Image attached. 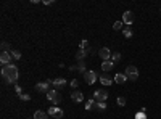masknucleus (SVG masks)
Here are the masks:
<instances>
[{"label":"nucleus","mask_w":161,"mask_h":119,"mask_svg":"<svg viewBox=\"0 0 161 119\" xmlns=\"http://www.w3.org/2000/svg\"><path fill=\"white\" fill-rule=\"evenodd\" d=\"M2 77H5V81L8 84H15L18 82V77H19V71H18V66L16 65H6L2 68Z\"/></svg>","instance_id":"obj_1"},{"label":"nucleus","mask_w":161,"mask_h":119,"mask_svg":"<svg viewBox=\"0 0 161 119\" xmlns=\"http://www.w3.org/2000/svg\"><path fill=\"white\" fill-rule=\"evenodd\" d=\"M47 100L52 101L53 106H57V105L61 101V97L58 95V90H55V89H50V90H48V92H47Z\"/></svg>","instance_id":"obj_2"},{"label":"nucleus","mask_w":161,"mask_h":119,"mask_svg":"<svg viewBox=\"0 0 161 119\" xmlns=\"http://www.w3.org/2000/svg\"><path fill=\"white\" fill-rule=\"evenodd\" d=\"M126 76H127V79H131V81H137L139 79V69H137V66L129 65L127 68H126Z\"/></svg>","instance_id":"obj_3"},{"label":"nucleus","mask_w":161,"mask_h":119,"mask_svg":"<svg viewBox=\"0 0 161 119\" xmlns=\"http://www.w3.org/2000/svg\"><path fill=\"white\" fill-rule=\"evenodd\" d=\"M97 79H99V74H97L95 71H87L86 74H84V81H86L87 85H92V84H95Z\"/></svg>","instance_id":"obj_4"},{"label":"nucleus","mask_w":161,"mask_h":119,"mask_svg":"<svg viewBox=\"0 0 161 119\" xmlns=\"http://www.w3.org/2000/svg\"><path fill=\"white\" fill-rule=\"evenodd\" d=\"M50 85H52V81H45V82H39L36 84V90L40 93H47L50 90Z\"/></svg>","instance_id":"obj_5"},{"label":"nucleus","mask_w":161,"mask_h":119,"mask_svg":"<svg viewBox=\"0 0 161 119\" xmlns=\"http://www.w3.org/2000/svg\"><path fill=\"white\" fill-rule=\"evenodd\" d=\"M48 116H53L55 119H61L65 116V113H63V109L58 106H50L48 108Z\"/></svg>","instance_id":"obj_6"},{"label":"nucleus","mask_w":161,"mask_h":119,"mask_svg":"<svg viewBox=\"0 0 161 119\" xmlns=\"http://www.w3.org/2000/svg\"><path fill=\"white\" fill-rule=\"evenodd\" d=\"M111 50L108 47H102L100 50H99V57L102 58V61H108V60H111Z\"/></svg>","instance_id":"obj_7"},{"label":"nucleus","mask_w":161,"mask_h":119,"mask_svg":"<svg viewBox=\"0 0 161 119\" xmlns=\"http://www.w3.org/2000/svg\"><path fill=\"white\" fill-rule=\"evenodd\" d=\"M94 98H95V101H107V98H108V92L107 90H95L94 92Z\"/></svg>","instance_id":"obj_8"},{"label":"nucleus","mask_w":161,"mask_h":119,"mask_svg":"<svg viewBox=\"0 0 161 119\" xmlns=\"http://www.w3.org/2000/svg\"><path fill=\"white\" fill-rule=\"evenodd\" d=\"M52 85H53L55 90H60V89H63L66 85V79L65 77H57V79L52 81Z\"/></svg>","instance_id":"obj_9"},{"label":"nucleus","mask_w":161,"mask_h":119,"mask_svg":"<svg viewBox=\"0 0 161 119\" xmlns=\"http://www.w3.org/2000/svg\"><path fill=\"white\" fill-rule=\"evenodd\" d=\"M11 53L10 52H2V55H0V63H2L3 66H6V65H10L11 63Z\"/></svg>","instance_id":"obj_10"},{"label":"nucleus","mask_w":161,"mask_h":119,"mask_svg":"<svg viewBox=\"0 0 161 119\" xmlns=\"http://www.w3.org/2000/svg\"><path fill=\"white\" fill-rule=\"evenodd\" d=\"M123 23L126 26H129V24L134 23V15H132V11H124L123 13Z\"/></svg>","instance_id":"obj_11"},{"label":"nucleus","mask_w":161,"mask_h":119,"mask_svg":"<svg viewBox=\"0 0 161 119\" xmlns=\"http://www.w3.org/2000/svg\"><path fill=\"white\" fill-rule=\"evenodd\" d=\"M71 98L76 103H81V101H84V93L79 92V90H73V92H71Z\"/></svg>","instance_id":"obj_12"},{"label":"nucleus","mask_w":161,"mask_h":119,"mask_svg":"<svg viewBox=\"0 0 161 119\" xmlns=\"http://www.w3.org/2000/svg\"><path fill=\"white\" fill-rule=\"evenodd\" d=\"M99 79H100V84H102V85H105V87H108V85H111V84H113V79H111L108 74H103V76H100Z\"/></svg>","instance_id":"obj_13"},{"label":"nucleus","mask_w":161,"mask_h":119,"mask_svg":"<svg viewBox=\"0 0 161 119\" xmlns=\"http://www.w3.org/2000/svg\"><path fill=\"white\" fill-rule=\"evenodd\" d=\"M113 79H115V82H116V84H119V85H123V84H126V81H127V76H126V74H123V73H118Z\"/></svg>","instance_id":"obj_14"},{"label":"nucleus","mask_w":161,"mask_h":119,"mask_svg":"<svg viewBox=\"0 0 161 119\" xmlns=\"http://www.w3.org/2000/svg\"><path fill=\"white\" fill-rule=\"evenodd\" d=\"M113 66H115V63L111 61V60H108V61H103V63H102V69H103L105 73L111 71V69H113Z\"/></svg>","instance_id":"obj_15"},{"label":"nucleus","mask_w":161,"mask_h":119,"mask_svg":"<svg viewBox=\"0 0 161 119\" xmlns=\"http://www.w3.org/2000/svg\"><path fill=\"white\" fill-rule=\"evenodd\" d=\"M86 109H87V111H90V109H99L95 98H90V100H87V103H86Z\"/></svg>","instance_id":"obj_16"},{"label":"nucleus","mask_w":161,"mask_h":119,"mask_svg":"<svg viewBox=\"0 0 161 119\" xmlns=\"http://www.w3.org/2000/svg\"><path fill=\"white\" fill-rule=\"evenodd\" d=\"M34 119H48V113H45V111H42V109H37L36 113H34Z\"/></svg>","instance_id":"obj_17"},{"label":"nucleus","mask_w":161,"mask_h":119,"mask_svg":"<svg viewBox=\"0 0 161 119\" xmlns=\"http://www.w3.org/2000/svg\"><path fill=\"white\" fill-rule=\"evenodd\" d=\"M87 50H81V48H79V50L78 52H76V60H78V61H84V58H86L87 57Z\"/></svg>","instance_id":"obj_18"},{"label":"nucleus","mask_w":161,"mask_h":119,"mask_svg":"<svg viewBox=\"0 0 161 119\" xmlns=\"http://www.w3.org/2000/svg\"><path fill=\"white\" fill-rule=\"evenodd\" d=\"M121 58H123V57H121V53H119V52H113V55H111V61H113L115 65H116V63H119Z\"/></svg>","instance_id":"obj_19"},{"label":"nucleus","mask_w":161,"mask_h":119,"mask_svg":"<svg viewBox=\"0 0 161 119\" xmlns=\"http://www.w3.org/2000/svg\"><path fill=\"white\" fill-rule=\"evenodd\" d=\"M78 71L82 73V74H86V73H87V69H86V63H84V61H79V63H78Z\"/></svg>","instance_id":"obj_20"},{"label":"nucleus","mask_w":161,"mask_h":119,"mask_svg":"<svg viewBox=\"0 0 161 119\" xmlns=\"http://www.w3.org/2000/svg\"><path fill=\"white\" fill-rule=\"evenodd\" d=\"M123 34H124L126 39H129V37H132V29H131L129 26H126L124 29H123Z\"/></svg>","instance_id":"obj_21"},{"label":"nucleus","mask_w":161,"mask_h":119,"mask_svg":"<svg viewBox=\"0 0 161 119\" xmlns=\"http://www.w3.org/2000/svg\"><path fill=\"white\" fill-rule=\"evenodd\" d=\"M79 48H81V50H87V52H89V50H90V45H89V42H87V40H82L81 44H79Z\"/></svg>","instance_id":"obj_22"},{"label":"nucleus","mask_w":161,"mask_h":119,"mask_svg":"<svg viewBox=\"0 0 161 119\" xmlns=\"http://www.w3.org/2000/svg\"><path fill=\"white\" fill-rule=\"evenodd\" d=\"M123 26H124L123 21H116V23L113 24V29H115V31H121V29H123Z\"/></svg>","instance_id":"obj_23"},{"label":"nucleus","mask_w":161,"mask_h":119,"mask_svg":"<svg viewBox=\"0 0 161 119\" xmlns=\"http://www.w3.org/2000/svg\"><path fill=\"white\" fill-rule=\"evenodd\" d=\"M10 53H11V58L13 60H19L21 58V52H18V50H11Z\"/></svg>","instance_id":"obj_24"},{"label":"nucleus","mask_w":161,"mask_h":119,"mask_svg":"<svg viewBox=\"0 0 161 119\" xmlns=\"http://www.w3.org/2000/svg\"><path fill=\"white\" fill-rule=\"evenodd\" d=\"M116 103L119 105V106H126V103H127V101H126V98H124V97H118Z\"/></svg>","instance_id":"obj_25"},{"label":"nucleus","mask_w":161,"mask_h":119,"mask_svg":"<svg viewBox=\"0 0 161 119\" xmlns=\"http://www.w3.org/2000/svg\"><path fill=\"white\" fill-rule=\"evenodd\" d=\"M19 98L23 100V101H29V100H31V95H29V93H23V95L19 97Z\"/></svg>","instance_id":"obj_26"},{"label":"nucleus","mask_w":161,"mask_h":119,"mask_svg":"<svg viewBox=\"0 0 161 119\" xmlns=\"http://www.w3.org/2000/svg\"><path fill=\"white\" fill-rule=\"evenodd\" d=\"M97 106H99V109H107V103L105 101H97Z\"/></svg>","instance_id":"obj_27"},{"label":"nucleus","mask_w":161,"mask_h":119,"mask_svg":"<svg viewBox=\"0 0 161 119\" xmlns=\"http://www.w3.org/2000/svg\"><path fill=\"white\" fill-rule=\"evenodd\" d=\"M135 119H147V114L143 113V111H140V113L135 114Z\"/></svg>","instance_id":"obj_28"},{"label":"nucleus","mask_w":161,"mask_h":119,"mask_svg":"<svg viewBox=\"0 0 161 119\" xmlns=\"http://www.w3.org/2000/svg\"><path fill=\"white\" fill-rule=\"evenodd\" d=\"M15 92H16L18 97H21V95H23V89H21L19 85H15Z\"/></svg>","instance_id":"obj_29"},{"label":"nucleus","mask_w":161,"mask_h":119,"mask_svg":"<svg viewBox=\"0 0 161 119\" xmlns=\"http://www.w3.org/2000/svg\"><path fill=\"white\" fill-rule=\"evenodd\" d=\"M78 85H79V81H78V79H73V81H71V87H73V90L78 89Z\"/></svg>","instance_id":"obj_30"},{"label":"nucleus","mask_w":161,"mask_h":119,"mask_svg":"<svg viewBox=\"0 0 161 119\" xmlns=\"http://www.w3.org/2000/svg\"><path fill=\"white\" fill-rule=\"evenodd\" d=\"M2 50H3V52H8V50H10V45L6 44V42H2Z\"/></svg>","instance_id":"obj_31"},{"label":"nucleus","mask_w":161,"mask_h":119,"mask_svg":"<svg viewBox=\"0 0 161 119\" xmlns=\"http://www.w3.org/2000/svg\"><path fill=\"white\" fill-rule=\"evenodd\" d=\"M69 71H78V65H74V66H71V68H69Z\"/></svg>","instance_id":"obj_32"},{"label":"nucleus","mask_w":161,"mask_h":119,"mask_svg":"<svg viewBox=\"0 0 161 119\" xmlns=\"http://www.w3.org/2000/svg\"><path fill=\"white\" fill-rule=\"evenodd\" d=\"M53 2H52V0H44V5H52Z\"/></svg>","instance_id":"obj_33"},{"label":"nucleus","mask_w":161,"mask_h":119,"mask_svg":"<svg viewBox=\"0 0 161 119\" xmlns=\"http://www.w3.org/2000/svg\"><path fill=\"white\" fill-rule=\"evenodd\" d=\"M159 11H161V10H159Z\"/></svg>","instance_id":"obj_34"}]
</instances>
